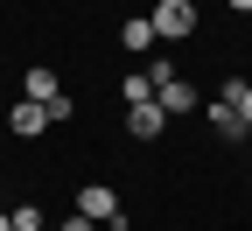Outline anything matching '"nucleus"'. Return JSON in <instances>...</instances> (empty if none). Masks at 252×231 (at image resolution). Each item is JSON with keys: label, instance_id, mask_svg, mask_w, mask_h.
I'll return each mask as SVG.
<instances>
[{"label": "nucleus", "instance_id": "nucleus-1", "mask_svg": "<svg viewBox=\"0 0 252 231\" xmlns=\"http://www.w3.org/2000/svg\"><path fill=\"white\" fill-rule=\"evenodd\" d=\"M77 217H91L98 231H126V210H119V189H105V182H84V189H77Z\"/></svg>", "mask_w": 252, "mask_h": 231}, {"label": "nucleus", "instance_id": "nucleus-2", "mask_svg": "<svg viewBox=\"0 0 252 231\" xmlns=\"http://www.w3.org/2000/svg\"><path fill=\"white\" fill-rule=\"evenodd\" d=\"M154 42H189L196 35V0H154Z\"/></svg>", "mask_w": 252, "mask_h": 231}, {"label": "nucleus", "instance_id": "nucleus-3", "mask_svg": "<svg viewBox=\"0 0 252 231\" xmlns=\"http://www.w3.org/2000/svg\"><path fill=\"white\" fill-rule=\"evenodd\" d=\"M0 126H7L14 140H35V133H49V112L35 105V98H21V105H7V119H0Z\"/></svg>", "mask_w": 252, "mask_h": 231}, {"label": "nucleus", "instance_id": "nucleus-4", "mask_svg": "<svg viewBox=\"0 0 252 231\" xmlns=\"http://www.w3.org/2000/svg\"><path fill=\"white\" fill-rule=\"evenodd\" d=\"M154 105H161L168 119L196 112V84H189V77H161V84H154Z\"/></svg>", "mask_w": 252, "mask_h": 231}, {"label": "nucleus", "instance_id": "nucleus-5", "mask_svg": "<svg viewBox=\"0 0 252 231\" xmlns=\"http://www.w3.org/2000/svg\"><path fill=\"white\" fill-rule=\"evenodd\" d=\"M161 126H168V112L154 105V98H147V105H126V133H133V140H161Z\"/></svg>", "mask_w": 252, "mask_h": 231}, {"label": "nucleus", "instance_id": "nucleus-6", "mask_svg": "<svg viewBox=\"0 0 252 231\" xmlns=\"http://www.w3.org/2000/svg\"><path fill=\"white\" fill-rule=\"evenodd\" d=\"M203 119H210V133H217V140H245V119H238V105H224V98H210Z\"/></svg>", "mask_w": 252, "mask_h": 231}, {"label": "nucleus", "instance_id": "nucleus-7", "mask_svg": "<svg viewBox=\"0 0 252 231\" xmlns=\"http://www.w3.org/2000/svg\"><path fill=\"white\" fill-rule=\"evenodd\" d=\"M119 49H126V56H147V49H154V21H147V14H126Z\"/></svg>", "mask_w": 252, "mask_h": 231}, {"label": "nucleus", "instance_id": "nucleus-8", "mask_svg": "<svg viewBox=\"0 0 252 231\" xmlns=\"http://www.w3.org/2000/svg\"><path fill=\"white\" fill-rule=\"evenodd\" d=\"M28 98H35V105L63 98V84H56V70H49V63H28Z\"/></svg>", "mask_w": 252, "mask_h": 231}, {"label": "nucleus", "instance_id": "nucleus-9", "mask_svg": "<svg viewBox=\"0 0 252 231\" xmlns=\"http://www.w3.org/2000/svg\"><path fill=\"white\" fill-rule=\"evenodd\" d=\"M154 98V70L140 63V70H126V105H147Z\"/></svg>", "mask_w": 252, "mask_h": 231}, {"label": "nucleus", "instance_id": "nucleus-10", "mask_svg": "<svg viewBox=\"0 0 252 231\" xmlns=\"http://www.w3.org/2000/svg\"><path fill=\"white\" fill-rule=\"evenodd\" d=\"M7 217H14V231H42V210H35V203H14Z\"/></svg>", "mask_w": 252, "mask_h": 231}, {"label": "nucleus", "instance_id": "nucleus-11", "mask_svg": "<svg viewBox=\"0 0 252 231\" xmlns=\"http://www.w3.org/2000/svg\"><path fill=\"white\" fill-rule=\"evenodd\" d=\"M56 231H98V224H91V217H77V210H70V217H63V224H56Z\"/></svg>", "mask_w": 252, "mask_h": 231}, {"label": "nucleus", "instance_id": "nucleus-12", "mask_svg": "<svg viewBox=\"0 0 252 231\" xmlns=\"http://www.w3.org/2000/svg\"><path fill=\"white\" fill-rule=\"evenodd\" d=\"M238 119H245V133H252V84H245V98H238Z\"/></svg>", "mask_w": 252, "mask_h": 231}, {"label": "nucleus", "instance_id": "nucleus-13", "mask_svg": "<svg viewBox=\"0 0 252 231\" xmlns=\"http://www.w3.org/2000/svg\"><path fill=\"white\" fill-rule=\"evenodd\" d=\"M231 7H238V14H252V0H231Z\"/></svg>", "mask_w": 252, "mask_h": 231}, {"label": "nucleus", "instance_id": "nucleus-14", "mask_svg": "<svg viewBox=\"0 0 252 231\" xmlns=\"http://www.w3.org/2000/svg\"><path fill=\"white\" fill-rule=\"evenodd\" d=\"M0 231H14V217H7V210H0Z\"/></svg>", "mask_w": 252, "mask_h": 231}, {"label": "nucleus", "instance_id": "nucleus-15", "mask_svg": "<svg viewBox=\"0 0 252 231\" xmlns=\"http://www.w3.org/2000/svg\"><path fill=\"white\" fill-rule=\"evenodd\" d=\"M245 154H252V133H245Z\"/></svg>", "mask_w": 252, "mask_h": 231}]
</instances>
